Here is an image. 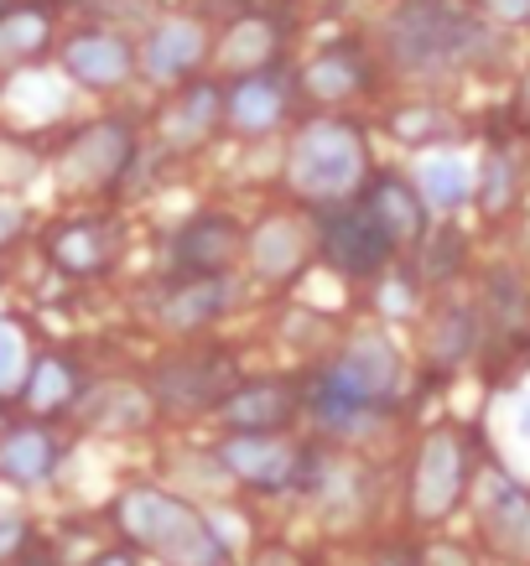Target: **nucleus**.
Wrapping results in <instances>:
<instances>
[{"label":"nucleus","instance_id":"nucleus-1","mask_svg":"<svg viewBox=\"0 0 530 566\" xmlns=\"http://www.w3.org/2000/svg\"><path fill=\"white\" fill-rule=\"evenodd\" d=\"M395 379H401V359H395V348L385 338H354L349 354L328 364L318 385H312V411L318 421L343 437H354L360 427H370V416L380 411V400L395 390Z\"/></svg>","mask_w":530,"mask_h":566},{"label":"nucleus","instance_id":"nucleus-2","mask_svg":"<svg viewBox=\"0 0 530 566\" xmlns=\"http://www.w3.org/2000/svg\"><path fill=\"white\" fill-rule=\"evenodd\" d=\"M385 42H391V57L416 78H437L447 69H463L474 63L489 42L474 17L453 11L447 0H406L401 11L385 27Z\"/></svg>","mask_w":530,"mask_h":566},{"label":"nucleus","instance_id":"nucleus-3","mask_svg":"<svg viewBox=\"0 0 530 566\" xmlns=\"http://www.w3.org/2000/svg\"><path fill=\"white\" fill-rule=\"evenodd\" d=\"M121 525L131 541H141L156 556H167L172 566H224V541L214 535V525L172 494H156V489L125 494Z\"/></svg>","mask_w":530,"mask_h":566},{"label":"nucleus","instance_id":"nucleus-4","mask_svg":"<svg viewBox=\"0 0 530 566\" xmlns=\"http://www.w3.org/2000/svg\"><path fill=\"white\" fill-rule=\"evenodd\" d=\"M287 182L312 203H343L364 182V140L343 120H312L287 156Z\"/></svg>","mask_w":530,"mask_h":566},{"label":"nucleus","instance_id":"nucleus-5","mask_svg":"<svg viewBox=\"0 0 530 566\" xmlns=\"http://www.w3.org/2000/svg\"><path fill=\"white\" fill-rule=\"evenodd\" d=\"M474 510H479L484 541L505 562H530V494L510 473H484L474 489Z\"/></svg>","mask_w":530,"mask_h":566},{"label":"nucleus","instance_id":"nucleus-6","mask_svg":"<svg viewBox=\"0 0 530 566\" xmlns=\"http://www.w3.org/2000/svg\"><path fill=\"white\" fill-rule=\"evenodd\" d=\"M131 151H136L131 130L115 120H100V125H89L84 136H73V146L58 161V172H63L69 188H104V182H115L125 172Z\"/></svg>","mask_w":530,"mask_h":566},{"label":"nucleus","instance_id":"nucleus-7","mask_svg":"<svg viewBox=\"0 0 530 566\" xmlns=\"http://www.w3.org/2000/svg\"><path fill=\"white\" fill-rule=\"evenodd\" d=\"M463 494V447L453 431H432L422 458H416V489H411V504H416V520H443Z\"/></svg>","mask_w":530,"mask_h":566},{"label":"nucleus","instance_id":"nucleus-8","mask_svg":"<svg viewBox=\"0 0 530 566\" xmlns=\"http://www.w3.org/2000/svg\"><path fill=\"white\" fill-rule=\"evenodd\" d=\"M323 244H328V255L339 260L343 271H354V275L380 271V265L391 260V250H395L391 229L375 219V208H370V203L354 208V213H339V219L328 223Z\"/></svg>","mask_w":530,"mask_h":566},{"label":"nucleus","instance_id":"nucleus-9","mask_svg":"<svg viewBox=\"0 0 530 566\" xmlns=\"http://www.w3.org/2000/svg\"><path fill=\"white\" fill-rule=\"evenodd\" d=\"M63 73L84 88H121L136 73V52L110 32H79L63 48Z\"/></svg>","mask_w":530,"mask_h":566},{"label":"nucleus","instance_id":"nucleus-10","mask_svg":"<svg viewBox=\"0 0 530 566\" xmlns=\"http://www.w3.org/2000/svg\"><path fill=\"white\" fill-rule=\"evenodd\" d=\"M204 48H208V36L198 21L172 17L141 42V73H146L152 84H177L183 73H193L204 63Z\"/></svg>","mask_w":530,"mask_h":566},{"label":"nucleus","instance_id":"nucleus-11","mask_svg":"<svg viewBox=\"0 0 530 566\" xmlns=\"http://www.w3.org/2000/svg\"><path fill=\"white\" fill-rule=\"evenodd\" d=\"M224 468L245 483L281 489V483H291V473H297V452H291L287 442H276V437L250 431V437H235V442L224 447Z\"/></svg>","mask_w":530,"mask_h":566},{"label":"nucleus","instance_id":"nucleus-12","mask_svg":"<svg viewBox=\"0 0 530 566\" xmlns=\"http://www.w3.org/2000/svg\"><path fill=\"white\" fill-rule=\"evenodd\" d=\"M416 192H422L427 208L453 213V208H463L474 198V167L458 151H432L416 161Z\"/></svg>","mask_w":530,"mask_h":566},{"label":"nucleus","instance_id":"nucleus-13","mask_svg":"<svg viewBox=\"0 0 530 566\" xmlns=\"http://www.w3.org/2000/svg\"><path fill=\"white\" fill-rule=\"evenodd\" d=\"M281 109H287V84H281V78H266V73L245 78V84L224 99L229 125H235V130H250V136L271 130V125L281 120Z\"/></svg>","mask_w":530,"mask_h":566},{"label":"nucleus","instance_id":"nucleus-14","mask_svg":"<svg viewBox=\"0 0 530 566\" xmlns=\"http://www.w3.org/2000/svg\"><path fill=\"white\" fill-rule=\"evenodd\" d=\"M219 115H224L219 88L198 84L193 94H183V99H177V109H172L167 120H162V136H167V146L188 151V146H198V140L214 130V120H219Z\"/></svg>","mask_w":530,"mask_h":566},{"label":"nucleus","instance_id":"nucleus-15","mask_svg":"<svg viewBox=\"0 0 530 566\" xmlns=\"http://www.w3.org/2000/svg\"><path fill=\"white\" fill-rule=\"evenodd\" d=\"M271 57H276V27L266 17L235 21L229 36H224V48H219V63L235 73H256V69H266Z\"/></svg>","mask_w":530,"mask_h":566},{"label":"nucleus","instance_id":"nucleus-16","mask_svg":"<svg viewBox=\"0 0 530 566\" xmlns=\"http://www.w3.org/2000/svg\"><path fill=\"white\" fill-rule=\"evenodd\" d=\"M250 260L260 275H291L302 265V234L291 219H266L250 240Z\"/></svg>","mask_w":530,"mask_h":566},{"label":"nucleus","instance_id":"nucleus-17","mask_svg":"<svg viewBox=\"0 0 530 566\" xmlns=\"http://www.w3.org/2000/svg\"><path fill=\"white\" fill-rule=\"evenodd\" d=\"M52 21L42 17V6H11L0 17V63H27L48 48Z\"/></svg>","mask_w":530,"mask_h":566},{"label":"nucleus","instance_id":"nucleus-18","mask_svg":"<svg viewBox=\"0 0 530 566\" xmlns=\"http://www.w3.org/2000/svg\"><path fill=\"white\" fill-rule=\"evenodd\" d=\"M229 302H235V281L204 275V281H193V286H183V292L172 296L162 317H167L172 327H198V323H208V317H219Z\"/></svg>","mask_w":530,"mask_h":566},{"label":"nucleus","instance_id":"nucleus-19","mask_svg":"<svg viewBox=\"0 0 530 566\" xmlns=\"http://www.w3.org/2000/svg\"><path fill=\"white\" fill-rule=\"evenodd\" d=\"M302 84H308L312 99H354L364 84V69L354 63V52L333 48V52H318V57H312V69L302 73Z\"/></svg>","mask_w":530,"mask_h":566},{"label":"nucleus","instance_id":"nucleus-20","mask_svg":"<svg viewBox=\"0 0 530 566\" xmlns=\"http://www.w3.org/2000/svg\"><path fill=\"white\" fill-rule=\"evenodd\" d=\"M370 208H375V219L391 229L395 244L422 240V192H411L406 182H380V188L370 192Z\"/></svg>","mask_w":530,"mask_h":566},{"label":"nucleus","instance_id":"nucleus-21","mask_svg":"<svg viewBox=\"0 0 530 566\" xmlns=\"http://www.w3.org/2000/svg\"><path fill=\"white\" fill-rule=\"evenodd\" d=\"M110 255V234L94 229V223H69V229H58L52 234V260L73 275H94Z\"/></svg>","mask_w":530,"mask_h":566},{"label":"nucleus","instance_id":"nucleus-22","mask_svg":"<svg viewBox=\"0 0 530 566\" xmlns=\"http://www.w3.org/2000/svg\"><path fill=\"white\" fill-rule=\"evenodd\" d=\"M0 473L17 483H42L52 473V442L48 431H17L0 447Z\"/></svg>","mask_w":530,"mask_h":566},{"label":"nucleus","instance_id":"nucleus-23","mask_svg":"<svg viewBox=\"0 0 530 566\" xmlns=\"http://www.w3.org/2000/svg\"><path fill=\"white\" fill-rule=\"evenodd\" d=\"M229 421L240 431H271L281 427V416H287V395L276 390V385H250V390L229 395Z\"/></svg>","mask_w":530,"mask_h":566},{"label":"nucleus","instance_id":"nucleus-24","mask_svg":"<svg viewBox=\"0 0 530 566\" xmlns=\"http://www.w3.org/2000/svg\"><path fill=\"white\" fill-rule=\"evenodd\" d=\"M219 379H224L219 364H204V369L188 364V369H167L156 390H162L167 406H183V411H188V406H208V400H214V385H219Z\"/></svg>","mask_w":530,"mask_h":566},{"label":"nucleus","instance_id":"nucleus-25","mask_svg":"<svg viewBox=\"0 0 530 566\" xmlns=\"http://www.w3.org/2000/svg\"><path fill=\"white\" fill-rule=\"evenodd\" d=\"M489 323H495L499 333H510V338L520 327H530V296L510 271H499L495 281H489Z\"/></svg>","mask_w":530,"mask_h":566},{"label":"nucleus","instance_id":"nucleus-26","mask_svg":"<svg viewBox=\"0 0 530 566\" xmlns=\"http://www.w3.org/2000/svg\"><path fill=\"white\" fill-rule=\"evenodd\" d=\"M229 244H235V234H229L219 219H198V223H188V234L177 240V255L198 260L204 271H214V265L229 260Z\"/></svg>","mask_w":530,"mask_h":566},{"label":"nucleus","instance_id":"nucleus-27","mask_svg":"<svg viewBox=\"0 0 530 566\" xmlns=\"http://www.w3.org/2000/svg\"><path fill=\"white\" fill-rule=\"evenodd\" d=\"M474 344H479V312H474V307H453L443 323H437L432 354H437V364H458Z\"/></svg>","mask_w":530,"mask_h":566},{"label":"nucleus","instance_id":"nucleus-28","mask_svg":"<svg viewBox=\"0 0 530 566\" xmlns=\"http://www.w3.org/2000/svg\"><path fill=\"white\" fill-rule=\"evenodd\" d=\"M69 395H73V375L63 359H42L32 369V379H27V406L32 411H58Z\"/></svg>","mask_w":530,"mask_h":566},{"label":"nucleus","instance_id":"nucleus-29","mask_svg":"<svg viewBox=\"0 0 530 566\" xmlns=\"http://www.w3.org/2000/svg\"><path fill=\"white\" fill-rule=\"evenodd\" d=\"M479 192H484V208L489 213H499V208L515 198V161L505 151H489V161H484V182H479Z\"/></svg>","mask_w":530,"mask_h":566},{"label":"nucleus","instance_id":"nucleus-30","mask_svg":"<svg viewBox=\"0 0 530 566\" xmlns=\"http://www.w3.org/2000/svg\"><path fill=\"white\" fill-rule=\"evenodd\" d=\"M318 499H323V510L333 520H349L354 510H360V499H354V468H328L323 489H318Z\"/></svg>","mask_w":530,"mask_h":566},{"label":"nucleus","instance_id":"nucleus-31","mask_svg":"<svg viewBox=\"0 0 530 566\" xmlns=\"http://www.w3.org/2000/svg\"><path fill=\"white\" fill-rule=\"evenodd\" d=\"M21 369H27V344L11 323H0V390H17Z\"/></svg>","mask_w":530,"mask_h":566},{"label":"nucleus","instance_id":"nucleus-32","mask_svg":"<svg viewBox=\"0 0 530 566\" xmlns=\"http://www.w3.org/2000/svg\"><path fill=\"white\" fill-rule=\"evenodd\" d=\"M505 431H510V447L520 452V463L530 468V385L505 406Z\"/></svg>","mask_w":530,"mask_h":566},{"label":"nucleus","instance_id":"nucleus-33","mask_svg":"<svg viewBox=\"0 0 530 566\" xmlns=\"http://www.w3.org/2000/svg\"><path fill=\"white\" fill-rule=\"evenodd\" d=\"M458 255H463V234H453V229L432 234V250H427V281H443V275L458 271Z\"/></svg>","mask_w":530,"mask_h":566},{"label":"nucleus","instance_id":"nucleus-34","mask_svg":"<svg viewBox=\"0 0 530 566\" xmlns=\"http://www.w3.org/2000/svg\"><path fill=\"white\" fill-rule=\"evenodd\" d=\"M484 21H499V27H520L530 21V0H479Z\"/></svg>","mask_w":530,"mask_h":566},{"label":"nucleus","instance_id":"nucleus-35","mask_svg":"<svg viewBox=\"0 0 530 566\" xmlns=\"http://www.w3.org/2000/svg\"><path fill=\"white\" fill-rule=\"evenodd\" d=\"M21 546H27V525L17 515H0V562H11Z\"/></svg>","mask_w":530,"mask_h":566},{"label":"nucleus","instance_id":"nucleus-36","mask_svg":"<svg viewBox=\"0 0 530 566\" xmlns=\"http://www.w3.org/2000/svg\"><path fill=\"white\" fill-rule=\"evenodd\" d=\"M21 219H27V213H21V203H11V198H0V244H6V240H17V234H21Z\"/></svg>","mask_w":530,"mask_h":566},{"label":"nucleus","instance_id":"nucleus-37","mask_svg":"<svg viewBox=\"0 0 530 566\" xmlns=\"http://www.w3.org/2000/svg\"><path fill=\"white\" fill-rule=\"evenodd\" d=\"M385 302H391V307H385V312H406V307H411V292H401V286H391V292H385Z\"/></svg>","mask_w":530,"mask_h":566},{"label":"nucleus","instance_id":"nucleus-38","mask_svg":"<svg viewBox=\"0 0 530 566\" xmlns=\"http://www.w3.org/2000/svg\"><path fill=\"white\" fill-rule=\"evenodd\" d=\"M260 566H297V556H287V551H271V556H260Z\"/></svg>","mask_w":530,"mask_h":566},{"label":"nucleus","instance_id":"nucleus-39","mask_svg":"<svg viewBox=\"0 0 530 566\" xmlns=\"http://www.w3.org/2000/svg\"><path fill=\"white\" fill-rule=\"evenodd\" d=\"M520 109L530 115V73H526V84H520Z\"/></svg>","mask_w":530,"mask_h":566},{"label":"nucleus","instance_id":"nucleus-40","mask_svg":"<svg viewBox=\"0 0 530 566\" xmlns=\"http://www.w3.org/2000/svg\"><path fill=\"white\" fill-rule=\"evenodd\" d=\"M94 566H131V562H125V556H100Z\"/></svg>","mask_w":530,"mask_h":566},{"label":"nucleus","instance_id":"nucleus-41","mask_svg":"<svg viewBox=\"0 0 530 566\" xmlns=\"http://www.w3.org/2000/svg\"><path fill=\"white\" fill-rule=\"evenodd\" d=\"M380 566H406V562H401V556H391V562H380Z\"/></svg>","mask_w":530,"mask_h":566},{"label":"nucleus","instance_id":"nucleus-42","mask_svg":"<svg viewBox=\"0 0 530 566\" xmlns=\"http://www.w3.org/2000/svg\"><path fill=\"white\" fill-rule=\"evenodd\" d=\"M21 6H42V0H21Z\"/></svg>","mask_w":530,"mask_h":566},{"label":"nucleus","instance_id":"nucleus-43","mask_svg":"<svg viewBox=\"0 0 530 566\" xmlns=\"http://www.w3.org/2000/svg\"><path fill=\"white\" fill-rule=\"evenodd\" d=\"M0 17H6V6H0Z\"/></svg>","mask_w":530,"mask_h":566}]
</instances>
